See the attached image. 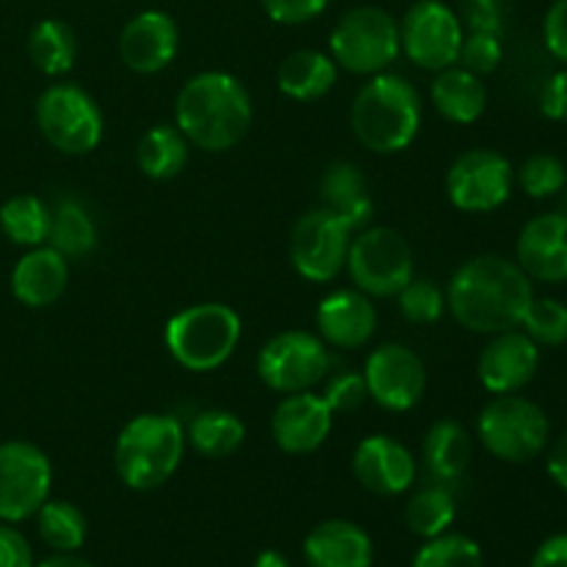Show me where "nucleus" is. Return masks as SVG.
<instances>
[{"mask_svg": "<svg viewBox=\"0 0 567 567\" xmlns=\"http://www.w3.org/2000/svg\"><path fill=\"white\" fill-rule=\"evenodd\" d=\"M535 286L515 260L502 255H480L460 266L449 280L446 308L460 327L480 336L518 330Z\"/></svg>", "mask_w": 567, "mask_h": 567, "instance_id": "obj_1", "label": "nucleus"}, {"mask_svg": "<svg viewBox=\"0 0 567 567\" xmlns=\"http://www.w3.org/2000/svg\"><path fill=\"white\" fill-rule=\"evenodd\" d=\"M175 125L197 150L227 153L252 127V97L230 72H199L177 92Z\"/></svg>", "mask_w": 567, "mask_h": 567, "instance_id": "obj_2", "label": "nucleus"}, {"mask_svg": "<svg viewBox=\"0 0 567 567\" xmlns=\"http://www.w3.org/2000/svg\"><path fill=\"white\" fill-rule=\"evenodd\" d=\"M421 94L396 72L371 75L352 103V131L377 155L402 153L421 131Z\"/></svg>", "mask_w": 567, "mask_h": 567, "instance_id": "obj_3", "label": "nucleus"}, {"mask_svg": "<svg viewBox=\"0 0 567 567\" xmlns=\"http://www.w3.org/2000/svg\"><path fill=\"white\" fill-rule=\"evenodd\" d=\"M186 454V426L166 413H142L122 426L114 465L122 485L147 493L166 485Z\"/></svg>", "mask_w": 567, "mask_h": 567, "instance_id": "obj_4", "label": "nucleus"}, {"mask_svg": "<svg viewBox=\"0 0 567 567\" xmlns=\"http://www.w3.org/2000/svg\"><path fill=\"white\" fill-rule=\"evenodd\" d=\"M241 341V316L225 302H203L172 316L164 343L172 358L188 371H216L233 358Z\"/></svg>", "mask_w": 567, "mask_h": 567, "instance_id": "obj_5", "label": "nucleus"}, {"mask_svg": "<svg viewBox=\"0 0 567 567\" xmlns=\"http://www.w3.org/2000/svg\"><path fill=\"white\" fill-rule=\"evenodd\" d=\"M482 446L502 463L524 465L548 449L551 421L546 410L518 393L493 396L476 419Z\"/></svg>", "mask_w": 567, "mask_h": 567, "instance_id": "obj_6", "label": "nucleus"}, {"mask_svg": "<svg viewBox=\"0 0 567 567\" xmlns=\"http://www.w3.org/2000/svg\"><path fill=\"white\" fill-rule=\"evenodd\" d=\"M402 53L399 22L380 6H358L336 22L330 55L352 75H380Z\"/></svg>", "mask_w": 567, "mask_h": 567, "instance_id": "obj_7", "label": "nucleus"}, {"mask_svg": "<svg viewBox=\"0 0 567 567\" xmlns=\"http://www.w3.org/2000/svg\"><path fill=\"white\" fill-rule=\"evenodd\" d=\"M343 269L365 297H396L415 277L413 247L393 227H363L352 236Z\"/></svg>", "mask_w": 567, "mask_h": 567, "instance_id": "obj_8", "label": "nucleus"}, {"mask_svg": "<svg viewBox=\"0 0 567 567\" xmlns=\"http://www.w3.org/2000/svg\"><path fill=\"white\" fill-rule=\"evenodd\" d=\"M37 125L55 150L86 155L103 138V114L89 92L75 83H53L37 100Z\"/></svg>", "mask_w": 567, "mask_h": 567, "instance_id": "obj_9", "label": "nucleus"}, {"mask_svg": "<svg viewBox=\"0 0 567 567\" xmlns=\"http://www.w3.org/2000/svg\"><path fill=\"white\" fill-rule=\"evenodd\" d=\"M330 352L319 336L308 330H286L264 343L258 354V377L277 393L313 391L327 380Z\"/></svg>", "mask_w": 567, "mask_h": 567, "instance_id": "obj_10", "label": "nucleus"}, {"mask_svg": "<svg viewBox=\"0 0 567 567\" xmlns=\"http://www.w3.org/2000/svg\"><path fill=\"white\" fill-rule=\"evenodd\" d=\"M53 468L48 454L25 441L0 443V520L20 524L33 518L50 498Z\"/></svg>", "mask_w": 567, "mask_h": 567, "instance_id": "obj_11", "label": "nucleus"}, {"mask_svg": "<svg viewBox=\"0 0 567 567\" xmlns=\"http://www.w3.org/2000/svg\"><path fill=\"white\" fill-rule=\"evenodd\" d=\"M515 186V169L502 153L476 147L454 158L446 172L449 203L463 214H491L502 208Z\"/></svg>", "mask_w": 567, "mask_h": 567, "instance_id": "obj_12", "label": "nucleus"}, {"mask_svg": "<svg viewBox=\"0 0 567 567\" xmlns=\"http://www.w3.org/2000/svg\"><path fill=\"white\" fill-rule=\"evenodd\" d=\"M349 244L352 227L327 208H316L293 225L288 252L299 277L308 282H330L347 266Z\"/></svg>", "mask_w": 567, "mask_h": 567, "instance_id": "obj_13", "label": "nucleus"}, {"mask_svg": "<svg viewBox=\"0 0 567 567\" xmlns=\"http://www.w3.org/2000/svg\"><path fill=\"white\" fill-rule=\"evenodd\" d=\"M463 37V22L443 0H419L410 6L399 25V39L408 59L421 70L432 72L457 64Z\"/></svg>", "mask_w": 567, "mask_h": 567, "instance_id": "obj_14", "label": "nucleus"}, {"mask_svg": "<svg viewBox=\"0 0 567 567\" xmlns=\"http://www.w3.org/2000/svg\"><path fill=\"white\" fill-rule=\"evenodd\" d=\"M369 396L391 413H408L424 399V360L404 343H382L369 354L363 369Z\"/></svg>", "mask_w": 567, "mask_h": 567, "instance_id": "obj_15", "label": "nucleus"}, {"mask_svg": "<svg viewBox=\"0 0 567 567\" xmlns=\"http://www.w3.org/2000/svg\"><path fill=\"white\" fill-rule=\"evenodd\" d=\"M537 369H540V347L520 327L491 336L476 363L482 388L493 396L524 391L537 377Z\"/></svg>", "mask_w": 567, "mask_h": 567, "instance_id": "obj_16", "label": "nucleus"}, {"mask_svg": "<svg viewBox=\"0 0 567 567\" xmlns=\"http://www.w3.org/2000/svg\"><path fill=\"white\" fill-rule=\"evenodd\" d=\"M336 413L321 393H286L271 415V437L286 454H313L327 443Z\"/></svg>", "mask_w": 567, "mask_h": 567, "instance_id": "obj_17", "label": "nucleus"}, {"mask_svg": "<svg viewBox=\"0 0 567 567\" xmlns=\"http://www.w3.org/2000/svg\"><path fill=\"white\" fill-rule=\"evenodd\" d=\"M515 264L532 282H567V214L551 210L526 221L515 244Z\"/></svg>", "mask_w": 567, "mask_h": 567, "instance_id": "obj_18", "label": "nucleus"}, {"mask_svg": "<svg viewBox=\"0 0 567 567\" xmlns=\"http://www.w3.org/2000/svg\"><path fill=\"white\" fill-rule=\"evenodd\" d=\"M354 480L377 496H399L415 482V457L391 435H369L352 454Z\"/></svg>", "mask_w": 567, "mask_h": 567, "instance_id": "obj_19", "label": "nucleus"}, {"mask_svg": "<svg viewBox=\"0 0 567 567\" xmlns=\"http://www.w3.org/2000/svg\"><path fill=\"white\" fill-rule=\"evenodd\" d=\"M181 48L177 22L166 11L150 9L133 17L120 33V59L138 75H155L175 61Z\"/></svg>", "mask_w": 567, "mask_h": 567, "instance_id": "obj_20", "label": "nucleus"}, {"mask_svg": "<svg viewBox=\"0 0 567 567\" xmlns=\"http://www.w3.org/2000/svg\"><path fill=\"white\" fill-rule=\"evenodd\" d=\"M316 327L319 338L327 347L336 349H360L374 338L377 310L371 297L358 288L327 293L316 308Z\"/></svg>", "mask_w": 567, "mask_h": 567, "instance_id": "obj_21", "label": "nucleus"}, {"mask_svg": "<svg viewBox=\"0 0 567 567\" xmlns=\"http://www.w3.org/2000/svg\"><path fill=\"white\" fill-rule=\"evenodd\" d=\"M70 282V260L50 244L33 247L11 271V293L25 308H50L59 302Z\"/></svg>", "mask_w": 567, "mask_h": 567, "instance_id": "obj_22", "label": "nucleus"}, {"mask_svg": "<svg viewBox=\"0 0 567 567\" xmlns=\"http://www.w3.org/2000/svg\"><path fill=\"white\" fill-rule=\"evenodd\" d=\"M305 563L308 567H371L374 543L363 526L352 520H324L305 537Z\"/></svg>", "mask_w": 567, "mask_h": 567, "instance_id": "obj_23", "label": "nucleus"}, {"mask_svg": "<svg viewBox=\"0 0 567 567\" xmlns=\"http://www.w3.org/2000/svg\"><path fill=\"white\" fill-rule=\"evenodd\" d=\"M321 208L336 214L338 219L347 221L352 233L363 230L374 214V199H371L369 183L363 172L352 161H336L324 169L319 183Z\"/></svg>", "mask_w": 567, "mask_h": 567, "instance_id": "obj_24", "label": "nucleus"}, {"mask_svg": "<svg viewBox=\"0 0 567 567\" xmlns=\"http://www.w3.org/2000/svg\"><path fill=\"white\" fill-rule=\"evenodd\" d=\"M432 105L443 120L454 125H474L487 109V89L480 75L463 70L460 64L446 66L435 75L430 89Z\"/></svg>", "mask_w": 567, "mask_h": 567, "instance_id": "obj_25", "label": "nucleus"}, {"mask_svg": "<svg viewBox=\"0 0 567 567\" xmlns=\"http://www.w3.org/2000/svg\"><path fill=\"white\" fill-rule=\"evenodd\" d=\"M338 83V64L321 50H297L277 70V86L286 97L313 103L332 92Z\"/></svg>", "mask_w": 567, "mask_h": 567, "instance_id": "obj_26", "label": "nucleus"}, {"mask_svg": "<svg viewBox=\"0 0 567 567\" xmlns=\"http://www.w3.org/2000/svg\"><path fill=\"white\" fill-rule=\"evenodd\" d=\"M474 443L468 430L452 419L435 421L424 437V463L437 482H457L468 471Z\"/></svg>", "mask_w": 567, "mask_h": 567, "instance_id": "obj_27", "label": "nucleus"}, {"mask_svg": "<svg viewBox=\"0 0 567 567\" xmlns=\"http://www.w3.org/2000/svg\"><path fill=\"white\" fill-rule=\"evenodd\" d=\"M247 441V426L230 410H203L186 426V446L205 460H227Z\"/></svg>", "mask_w": 567, "mask_h": 567, "instance_id": "obj_28", "label": "nucleus"}, {"mask_svg": "<svg viewBox=\"0 0 567 567\" xmlns=\"http://www.w3.org/2000/svg\"><path fill=\"white\" fill-rule=\"evenodd\" d=\"M48 244L66 260L86 258L97 247V225L75 197H61L50 208Z\"/></svg>", "mask_w": 567, "mask_h": 567, "instance_id": "obj_29", "label": "nucleus"}, {"mask_svg": "<svg viewBox=\"0 0 567 567\" xmlns=\"http://www.w3.org/2000/svg\"><path fill=\"white\" fill-rule=\"evenodd\" d=\"M188 138L177 125H155L138 138L136 164L150 181H172L188 164Z\"/></svg>", "mask_w": 567, "mask_h": 567, "instance_id": "obj_30", "label": "nucleus"}, {"mask_svg": "<svg viewBox=\"0 0 567 567\" xmlns=\"http://www.w3.org/2000/svg\"><path fill=\"white\" fill-rule=\"evenodd\" d=\"M28 53H31L33 66L44 75H66L78 59L75 31L61 20L37 22L28 37Z\"/></svg>", "mask_w": 567, "mask_h": 567, "instance_id": "obj_31", "label": "nucleus"}, {"mask_svg": "<svg viewBox=\"0 0 567 567\" xmlns=\"http://www.w3.org/2000/svg\"><path fill=\"white\" fill-rule=\"evenodd\" d=\"M0 230L17 247H42L48 244L50 230V205L33 194H17L0 205Z\"/></svg>", "mask_w": 567, "mask_h": 567, "instance_id": "obj_32", "label": "nucleus"}, {"mask_svg": "<svg viewBox=\"0 0 567 567\" xmlns=\"http://www.w3.org/2000/svg\"><path fill=\"white\" fill-rule=\"evenodd\" d=\"M457 518V502H454L452 491L443 485L421 487L404 507V520L413 535L432 540V537L449 532V526Z\"/></svg>", "mask_w": 567, "mask_h": 567, "instance_id": "obj_33", "label": "nucleus"}, {"mask_svg": "<svg viewBox=\"0 0 567 567\" xmlns=\"http://www.w3.org/2000/svg\"><path fill=\"white\" fill-rule=\"evenodd\" d=\"M39 537L55 554H75L86 543L89 524L86 515L70 502H44L37 513Z\"/></svg>", "mask_w": 567, "mask_h": 567, "instance_id": "obj_34", "label": "nucleus"}, {"mask_svg": "<svg viewBox=\"0 0 567 567\" xmlns=\"http://www.w3.org/2000/svg\"><path fill=\"white\" fill-rule=\"evenodd\" d=\"M520 330L537 343V347H563L567 343V305L551 297H535L526 308Z\"/></svg>", "mask_w": 567, "mask_h": 567, "instance_id": "obj_35", "label": "nucleus"}, {"mask_svg": "<svg viewBox=\"0 0 567 567\" xmlns=\"http://www.w3.org/2000/svg\"><path fill=\"white\" fill-rule=\"evenodd\" d=\"M413 567H485V557L471 537L443 532L419 548Z\"/></svg>", "mask_w": 567, "mask_h": 567, "instance_id": "obj_36", "label": "nucleus"}, {"mask_svg": "<svg viewBox=\"0 0 567 567\" xmlns=\"http://www.w3.org/2000/svg\"><path fill=\"white\" fill-rule=\"evenodd\" d=\"M515 183L532 199L557 197L567 186V166L551 153L529 155L515 172Z\"/></svg>", "mask_w": 567, "mask_h": 567, "instance_id": "obj_37", "label": "nucleus"}, {"mask_svg": "<svg viewBox=\"0 0 567 567\" xmlns=\"http://www.w3.org/2000/svg\"><path fill=\"white\" fill-rule=\"evenodd\" d=\"M396 297L399 310H402L410 324L430 327L446 313V293L432 280H424V277H413Z\"/></svg>", "mask_w": 567, "mask_h": 567, "instance_id": "obj_38", "label": "nucleus"}, {"mask_svg": "<svg viewBox=\"0 0 567 567\" xmlns=\"http://www.w3.org/2000/svg\"><path fill=\"white\" fill-rule=\"evenodd\" d=\"M502 59H504L502 33L471 31L468 37H463V44H460V55H457V64L463 66V70L485 78L498 70Z\"/></svg>", "mask_w": 567, "mask_h": 567, "instance_id": "obj_39", "label": "nucleus"}, {"mask_svg": "<svg viewBox=\"0 0 567 567\" xmlns=\"http://www.w3.org/2000/svg\"><path fill=\"white\" fill-rule=\"evenodd\" d=\"M321 396L330 404L332 413H352V410H358L369 399V388H365L363 374H358V371H341V374L327 377V385L321 391Z\"/></svg>", "mask_w": 567, "mask_h": 567, "instance_id": "obj_40", "label": "nucleus"}, {"mask_svg": "<svg viewBox=\"0 0 567 567\" xmlns=\"http://www.w3.org/2000/svg\"><path fill=\"white\" fill-rule=\"evenodd\" d=\"M330 0H260L266 14L280 25H302L316 20Z\"/></svg>", "mask_w": 567, "mask_h": 567, "instance_id": "obj_41", "label": "nucleus"}, {"mask_svg": "<svg viewBox=\"0 0 567 567\" xmlns=\"http://www.w3.org/2000/svg\"><path fill=\"white\" fill-rule=\"evenodd\" d=\"M543 42L548 53L567 66V0H554L543 20Z\"/></svg>", "mask_w": 567, "mask_h": 567, "instance_id": "obj_42", "label": "nucleus"}, {"mask_svg": "<svg viewBox=\"0 0 567 567\" xmlns=\"http://www.w3.org/2000/svg\"><path fill=\"white\" fill-rule=\"evenodd\" d=\"M540 114L551 122H567V66L546 78L540 89Z\"/></svg>", "mask_w": 567, "mask_h": 567, "instance_id": "obj_43", "label": "nucleus"}, {"mask_svg": "<svg viewBox=\"0 0 567 567\" xmlns=\"http://www.w3.org/2000/svg\"><path fill=\"white\" fill-rule=\"evenodd\" d=\"M463 11L471 31L502 33L504 0H463Z\"/></svg>", "mask_w": 567, "mask_h": 567, "instance_id": "obj_44", "label": "nucleus"}, {"mask_svg": "<svg viewBox=\"0 0 567 567\" xmlns=\"http://www.w3.org/2000/svg\"><path fill=\"white\" fill-rule=\"evenodd\" d=\"M0 567H33V551L14 526H0Z\"/></svg>", "mask_w": 567, "mask_h": 567, "instance_id": "obj_45", "label": "nucleus"}, {"mask_svg": "<svg viewBox=\"0 0 567 567\" xmlns=\"http://www.w3.org/2000/svg\"><path fill=\"white\" fill-rule=\"evenodd\" d=\"M529 567H567V532L548 537L535 551Z\"/></svg>", "mask_w": 567, "mask_h": 567, "instance_id": "obj_46", "label": "nucleus"}, {"mask_svg": "<svg viewBox=\"0 0 567 567\" xmlns=\"http://www.w3.org/2000/svg\"><path fill=\"white\" fill-rule=\"evenodd\" d=\"M546 471L548 476H551L554 485L567 493V432L565 435H559L557 441L551 443V449H548Z\"/></svg>", "mask_w": 567, "mask_h": 567, "instance_id": "obj_47", "label": "nucleus"}, {"mask_svg": "<svg viewBox=\"0 0 567 567\" xmlns=\"http://www.w3.org/2000/svg\"><path fill=\"white\" fill-rule=\"evenodd\" d=\"M33 567H94V565L89 563V559L75 557V554H55V557L42 559V563Z\"/></svg>", "mask_w": 567, "mask_h": 567, "instance_id": "obj_48", "label": "nucleus"}, {"mask_svg": "<svg viewBox=\"0 0 567 567\" xmlns=\"http://www.w3.org/2000/svg\"><path fill=\"white\" fill-rule=\"evenodd\" d=\"M252 567H291L288 565V559L282 557L280 551H260L258 557H255V563H252Z\"/></svg>", "mask_w": 567, "mask_h": 567, "instance_id": "obj_49", "label": "nucleus"}, {"mask_svg": "<svg viewBox=\"0 0 567 567\" xmlns=\"http://www.w3.org/2000/svg\"><path fill=\"white\" fill-rule=\"evenodd\" d=\"M563 214H567V186H565V210H563Z\"/></svg>", "mask_w": 567, "mask_h": 567, "instance_id": "obj_50", "label": "nucleus"}]
</instances>
